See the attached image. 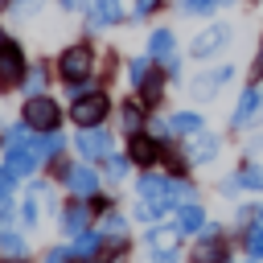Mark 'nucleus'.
<instances>
[{
    "label": "nucleus",
    "instance_id": "58836bf2",
    "mask_svg": "<svg viewBox=\"0 0 263 263\" xmlns=\"http://www.w3.org/2000/svg\"><path fill=\"white\" fill-rule=\"evenodd\" d=\"M41 8H45V0H12V4H8V16H16V21H33Z\"/></svg>",
    "mask_w": 263,
    "mask_h": 263
},
{
    "label": "nucleus",
    "instance_id": "4c0bfd02",
    "mask_svg": "<svg viewBox=\"0 0 263 263\" xmlns=\"http://www.w3.org/2000/svg\"><path fill=\"white\" fill-rule=\"evenodd\" d=\"M144 132H148L156 144H168V140H173V123H168L164 115H148V127H144Z\"/></svg>",
    "mask_w": 263,
    "mask_h": 263
},
{
    "label": "nucleus",
    "instance_id": "ddd939ff",
    "mask_svg": "<svg viewBox=\"0 0 263 263\" xmlns=\"http://www.w3.org/2000/svg\"><path fill=\"white\" fill-rule=\"evenodd\" d=\"M127 156H132V164H140V168H152V164H160V156H164V144H156L148 132H140V136H127Z\"/></svg>",
    "mask_w": 263,
    "mask_h": 263
},
{
    "label": "nucleus",
    "instance_id": "49530a36",
    "mask_svg": "<svg viewBox=\"0 0 263 263\" xmlns=\"http://www.w3.org/2000/svg\"><path fill=\"white\" fill-rule=\"evenodd\" d=\"M152 263H181V251H164V255H152Z\"/></svg>",
    "mask_w": 263,
    "mask_h": 263
},
{
    "label": "nucleus",
    "instance_id": "b1692460",
    "mask_svg": "<svg viewBox=\"0 0 263 263\" xmlns=\"http://www.w3.org/2000/svg\"><path fill=\"white\" fill-rule=\"evenodd\" d=\"M0 251H4L8 259H25V251H29L25 234H21L12 222H0Z\"/></svg>",
    "mask_w": 263,
    "mask_h": 263
},
{
    "label": "nucleus",
    "instance_id": "f704fd0d",
    "mask_svg": "<svg viewBox=\"0 0 263 263\" xmlns=\"http://www.w3.org/2000/svg\"><path fill=\"white\" fill-rule=\"evenodd\" d=\"M242 247H247V255H251V259H263V222H259V218L242 230Z\"/></svg>",
    "mask_w": 263,
    "mask_h": 263
},
{
    "label": "nucleus",
    "instance_id": "a19ab883",
    "mask_svg": "<svg viewBox=\"0 0 263 263\" xmlns=\"http://www.w3.org/2000/svg\"><path fill=\"white\" fill-rule=\"evenodd\" d=\"M164 8V0H132V12H127V21H148V16H156Z\"/></svg>",
    "mask_w": 263,
    "mask_h": 263
},
{
    "label": "nucleus",
    "instance_id": "cd10ccee",
    "mask_svg": "<svg viewBox=\"0 0 263 263\" xmlns=\"http://www.w3.org/2000/svg\"><path fill=\"white\" fill-rule=\"evenodd\" d=\"M99 247H103V234L90 226V230L74 234V247H70V251H74V259H95V255H99Z\"/></svg>",
    "mask_w": 263,
    "mask_h": 263
},
{
    "label": "nucleus",
    "instance_id": "6e6552de",
    "mask_svg": "<svg viewBox=\"0 0 263 263\" xmlns=\"http://www.w3.org/2000/svg\"><path fill=\"white\" fill-rule=\"evenodd\" d=\"M74 148H78V156H82L86 164H95V160H103V156L111 152V132H107V127H78Z\"/></svg>",
    "mask_w": 263,
    "mask_h": 263
},
{
    "label": "nucleus",
    "instance_id": "c756f323",
    "mask_svg": "<svg viewBox=\"0 0 263 263\" xmlns=\"http://www.w3.org/2000/svg\"><path fill=\"white\" fill-rule=\"evenodd\" d=\"M193 197H197V189H193L189 177H168V205H185Z\"/></svg>",
    "mask_w": 263,
    "mask_h": 263
},
{
    "label": "nucleus",
    "instance_id": "c9c22d12",
    "mask_svg": "<svg viewBox=\"0 0 263 263\" xmlns=\"http://www.w3.org/2000/svg\"><path fill=\"white\" fill-rule=\"evenodd\" d=\"M12 189H16V177L8 168H0V222H8V214H12Z\"/></svg>",
    "mask_w": 263,
    "mask_h": 263
},
{
    "label": "nucleus",
    "instance_id": "7ed1b4c3",
    "mask_svg": "<svg viewBox=\"0 0 263 263\" xmlns=\"http://www.w3.org/2000/svg\"><path fill=\"white\" fill-rule=\"evenodd\" d=\"M21 119L33 127V132H58L62 127V107H58V99L45 90V95H29L25 103H21Z\"/></svg>",
    "mask_w": 263,
    "mask_h": 263
},
{
    "label": "nucleus",
    "instance_id": "aec40b11",
    "mask_svg": "<svg viewBox=\"0 0 263 263\" xmlns=\"http://www.w3.org/2000/svg\"><path fill=\"white\" fill-rule=\"evenodd\" d=\"M136 193H140V197H148V201H164V205H168V177H160V173L144 168V173L136 177Z\"/></svg>",
    "mask_w": 263,
    "mask_h": 263
},
{
    "label": "nucleus",
    "instance_id": "0eeeda50",
    "mask_svg": "<svg viewBox=\"0 0 263 263\" xmlns=\"http://www.w3.org/2000/svg\"><path fill=\"white\" fill-rule=\"evenodd\" d=\"M230 78H234V66H226V62H222V66H210V70H201V74L189 82V95H193L197 103H210Z\"/></svg>",
    "mask_w": 263,
    "mask_h": 263
},
{
    "label": "nucleus",
    "instance_id": "4468645a",
    "mask_svg": "<svg viewBox=\"0 0 263 263\" xmlns=\"http://www.w3.org/2000/svg\"><path fill=\"white\" fill-rule=\"evenodd\" d=\"M164 90H168V78H164V70H160V62H156V70L136 86V99L148 107V111H156L160 103H164Z\"/></svg>",
    "mask_w": 263,
    "mask_h": 263
},
{
    "label": "nucleus",
    "instance_id": "5701e85b",
    "mask_svg": "<svg viewBox=\"0 0 263 263\" xmlns=\"http://www.w3.org/2000/svg\"><path fill=\"white\" fill-rule=\"evenodd\" d=\"M201 226H205V210H201L197 201L177 205V230H181V234H201Z\"/></svg>",
    "mask_w": 263,
    "mask_h": 263
},
{
    "label": "nucleus",
    "instance_id": "412c9836",
    "mask_svg": "<svg viewBox=\"0 0 263 263\" xmlns=\"http://www.w3.org/2000/svg\"><path fill=\"white\" fill-rule=\"evenodd\" d=\"M49 78H53L49 62H45V58H37V62H29V70H25L21 90H25V95H45V90H49Z\"/></svg>",
    "mask_w": 263,
    "mask_h": 263
},
{
    "label": "nucleus",
    "instance_id": "2f4dec72",
    "mask_svg": "<svg viewBox=\"0 0 263 263\" xmlns=\"http://www.w3.org/2000/svg\"><path fill=\"white\" fill-rule=\"evenodd\" d=\"M123 66H127V82H132V86H140V82L156 70V62H152L148 53H136V58H132V62H123Z\"/></svg>",
    "mask_w": 263,
    "mask_h": 263
},
{
    "label": "nucleus",
    "instance_id": "c03bdc74",
    "mask_svg": "<svg viewBox=\"0 0 263 263\" xmlns=\"http://www.w3.org/2000/svg\"><path fill=\"white\" fill-rule=\"evenodd\" d=\"M62 12H86V0H58Z\"/></svg>",
    "mask_w": 263,
    "mask_h": 263
},
{
    "label": "nucleus",
    "instance_id": "7c9ffc66",
    "mask_svg": "<svg viewBox=\"0 0 263 263\" xmlns=\"http://www.w3.org/2000/svg\"><path fill=\"white\" fill-rule=\"evenodd\" d=\"M41 201H45V193H29V197H21V226H25V230H33V226L41 222Z\"/></svg>",
    "mask_w": 263,
    "mask_h": 263
},
{
    "label": "nucleus",
    "instance_id": "c85d7f7f",
    "mask_svg": "<svg viewBox=\"0 0 263 263\" xmlns=\"http://www.w3.org/2000/svg\"><path fill=\"white\" fill-rule=\"evenodd\" d=\"M33 140H37V136H33V127H29L25 119H21V123H12V127H8L4 136H0V144H4V152H8V148H29Z\"/></svg>",
    "mask_w": 263,
    "mask_h": 263
},
{
    "label": "nucleus",
    "instance_id": "2eb2a0df",
    "mask_svg": "<svg viewBox=\"0 0 263 263\" xmlns=\"http://www.w3.org/2000/svg\"><path fill=\"white\" fill-rule=\"evenodd\" d=\"M95 226V205H86L82 197H74L66 210H62V230L66 234H82V230H90Z\"/></svg>",
    "mask_w": 263,
    "mask_h": 263
},
{
    "label": "nucleus",
    "instance_id": "3c124183",
    "mask_svg": "<svg viewBox=\"0 0 263 263\" xmlns=\"http://www.w3.org/2000/svg\"><path fill=\"white\" fill-rule=\"evenodd\" d=\"M8 4H12V0H0V12H8Z\"/></svg>",
    "mask_w": 263,
    "mask_h": 263
},
{
    "label": "nucleus",
    "instance_id": "603ef678",
    "mask_svg": "<svg viewBox=\"0 0 263 263\" xmlns=\"http://www.w3.org/2000/svg\"><path fill=\"white\" fill-rule=\"evenodd\" d=\"M8 263H21V259H8Z\"/></svg>",
    "mask_w": 263,
    "mask_h": 263
},
{
    "label": "nucleus",
    "instance_id": "a18cd8bd",
    "mask_svg": "<svg viewBox=\"0 0 263 263\" xmlns=\"http://www.w3.org/2000/svg\"><path fill=\"white\" fill-rule=\"evenodd\" d=\"M251 70L263 74V33H259V45H255V58H251Z\"/></svg>",
    "mask_w": 263,
    "mask_h": 263
},
{
    "label": "nucleus",
    "instance_id": "f8f14e48",
    "mask_svg": "<svg viewBox=\"0 0 263 263\" xmlns=\"http://www.w3.org/2000/svg\"><path fill=\"white\" fill-rule=\"evenodd\" d=\"M148 115H152V111H148L140 99H123L119 111H115V123H119L123 136H140V132L148 127Z\"/></svg>",
    "mask_w": 263,
    "mask_h": 263
},
{
    "label": "nucleus",
    "instance_id": "6ab92c4d",
    "mask_svg": "<svg viewBox=\"0 0 263 263\" xmlns=\"http://www.w3.org/2000/svg\"><path fill=\"white\" fill-rule=\"evenodd\" d=\"M144 242H148V251L152 255H164V251H181V230H177V222L173 226H148V234H144Z\"/></svg>",
    "mask_w": 263,
    "mask_h": 263
},
{
    "label": "nucleus",
    "instance_id": "79ce46f5",
    "mask_svg": "<svg viewBox=\"0 0 263 263\" xmlns=\"http://www.w3.org/2000/svg\"><path fill=\"white\" fill-rule=\"evenodd\" d=\"M160 70H164V78H168V82H177V78H181V70H185V62H181V53H168V58L160 62Z\"/></svg>",
    "mask_w": 263,
    "mask_h": 263
},
{
    "label": "nucleus",
    "instance_id": "a878e982",
    "mask_svg": "<svg viewBox=\"0 0 263 263\" xmlns=\"http://www.w3.org/2000/svg\"><path fill=\"white\" fill-rule=\"evenodd\" d=\"M127 173H132V156H127V152H107V156H103V177H107V181L119 185V181H127Z\"/></svg>",
    "mask_w": 263,
    "mask_h": 263
},
{
    "label": "nucleus",
    "instance_id": "dca6fc26",
    "mask_svg": "<svg viewBox=\"0 0 263 263\" xmlns=\"http://www.w3.org/2000/svg\"><path fill=\"white\" fill-rule=\"evenodd\" d=\"M37 164H41V152L29 144V148H8V156H4V168L21 181V177H33L37 173Z\"/></svg>",
    "mask_w": 263,
    "mask_h": 263
},
{
    "label": "nucleus",
    "instance_id": "f03ea898",
    "mask_svg": "<svg viewBox=\"0 0 263 263\" xmlns=\"http://www.w3.org/2000/svg\"><path fill=\"white\" fill-rule=\"evenodd\" d=\"M66 115H70L74 127H103L107 115H111V95H107V86H95V82H90V86L70 90Z\"/></svg>",
    "mask_w": 263,
    "mask_h": 263
},
{
    "label": "nucleus",
    "instance_id": "1a4fd4ad",
    "mask_svg": "<svg viewBox=\"0 0 263 263\" xmlns=\"http://www.w3.org/2000/svg\"><path fill=\"white\" fill-rule=\"evenodd\" d=\"M218 152H222V136H214V132H197V136H189L185 140V160L189 164H214L218 160Z\"/></svg>",
    "mask_w": 263,
    "mask_h": 263
},
{
    "label": "nucleus",
    "instance_id": "a211bd4d",
    "mask_svg": "<svg viewBox=\"0 0 263 263\" xmlns=\"http://www.w3.org/2000/svg\"><path fill=\"white\" fill-rule=\"evenodd\" d=\"M95 230H99L103 242H111V247H123V242H127V218H123L119 210H103V218L95 222Z\"/></svg>",
    "mask_w": 263,
    "mask_h": 263
},
{
    "label": "nucleus",
    "instance_id": "423d86ee",
    "mask_svg": "<svg viewBox=\"0 0 263 263\" xmlns=\"http://www.w3.org/2000/svg\"><path fill=\"white\" fill-rule=\"evenodd\" d=\"M25 70H29V58L16 41H8L0 49V90H16L25 82Z\"/></svg>",
    "mask_w": 263,
    "mask_h": 263
},
{
    "label": "nucleus",
    "instance_id": "09e8293b",
    "mask_svg": "<svg viewBox=\"0 0 263 263\" xmlns=\"http://www.w3.org/2000/svg\"><path fill=\"white\" fill-rule=\"evenodd\" d=\"M230 4H238V0H218V8H230Z\"/></svg>",
    "mask_w": 263,
    "mask_h": 263
},
{
    "label": "nucleus",
    "instance_id": "9b49d317",
    "mask_svg": "<svg viewBox=\"0 0 263 263\" xmlns=\"http://www.w3.org/2000/svg\"><path fill=\"white\" fill-rule=\"evenodd\" d=\"M62 181H66V189H70L74 197H82V201L99 193V173H95V168H90L86 160H78V164H70Z\"/></svg>",
    "mask_w": 263,
    "mask_h": 263
},
{
    "label": "nucleus",
    "instance_id": "9d476101",
    "mask_svg": "<svg viewBox=\"0 0 263 263\" xmlns=\"http://www.w3.org/2000/svg\"><path fill=\"white\" fill-rule=\"evenodd\" d=\"M259 111H263V90H259V86H242V95H238V103H234V111H230V127H234V132L251 127V123L259 119Z\"/></svg>",
    "mask_w": 263,
    "mask_h": 263
},
{
    "label": "nucleus",
    "instance_id": "393cba45",
    "mask_svg": "<svg viewBox=\"0 0 263 263\" xmlns=\"http://www.w3.org/2000/svg\"><path fill=\"white\" fill-rule=\"evenodd\" d=\"M168 123H173V136H185V140H189V136H197V132L205 127V119H201L197 111H173V115H168Z\"/></svg>",
    "mask_w": 263,
    "mask_h": 263
},
{
    "label": "nucleus",
    "instance_id": "f257e3e1",
    "mask_svg": "<svg viewBox=\"0 0 263 263\" xmlns=\"http://www.w3.org/2000/svg\"><path fill=\"white\" fill-rule=\"evenodd\" d=\"M53 74H58L70 90L90 86L95 74H99V49H95L86 37H82V41H70L66 49H58V58H53Z\"/></svg>",
    "mask_w": 263,
    "mask_h": 263
},
{
    "label": "nucleus",
    "instance_id": "ea45409f",
    "mask_svg": "<svg viewBox=\"0 0 263 263\" xmlns=\"http://www.w3.org/2000/svg\"><path fill=\"white\" fill-rule=\"evenodd\" d=\"M119 66H123V62H119V53H115V49H107V53H99V74H95V78H99V82H111Z\"/></svg>",
    "mask_w": 263,
    "mask_h": 263
},
{
    "label": "nucleus",
    "instance_id": "4be33fe9",
    "mask_svg": "<svg viewBox=\"0 0 263 263\" xmlns=\"http://www.w3.org/2000/svg\"><path fill=\"white\" fill-rule=\"evenodd\" d=\"M189 259H193V263H226V242H222V234H218V238L197 234V247H193Z\"/></svg>",
    "mask_w": 263,
    "mask_h": 263
},
{
    "label": "nucleus",
    "instance_id": "37998d69",
    "mask_svg": "<svg viewBox=\"0 0 263 263\" xmlns=\"http://www.w3.org/2000/svg\"><path fill=\"white\" fill-rule=\"evenodd\" d=\"M70 259H74V251H70V247H53V251H45V255H41V263H70Z\"/></svg>",
    "mask_w": 263,
    "mask_h": 263
},
{
    "label": "nucleus",
    "instance_id": "20e7f679",
    "mask_svg": "<svg viewBox=\"0 0 263 263\" xmlns=\"http://www.w3.org/2000/svg\"><path fill=\"white\" fill-rule=\"evenodd\" d=\"M230 41H234V29H230L226 21H214V25H205V29L189 41V53H193V58H201V62H210V58H214V53H222Z\"/></svg>",
    "mask_w": 263,
    "mask_h": 263
},
{
    "label": "nucleus",
    "instance_id": "8fccbe9b",
    "mask_svg": "<svg viewBox=\"0 0 263 263\" xmlns=\"http://www.w3.org/2000/svg\"><path fill=\"white\" fill-rule=\"evenodd\" d=\"M255 218H259V222H263V205H255Z\"/></svg>",
    "mask_w": 263,
    "mask_h": 263
},
{
    "label": "nucleus",
    "instance_id": "de8ad7c7",
    "mask_svg": "<svg viewBox=\"0 0 263 263\" xmlns=\"http://www.w3.org/2000/svg\"><path fill=\"white\" fill-rule=\"evenodd\" d=\"M8 41H12V37H8V33H4V25H0V49H4Z\"/></svg>",
    "mask_w": 263,
    "mask_h": 263
},
{
    "label": "nucleus",
    "instance_id": "473e14b6",
    "mask_svg": "<svg viewBox=\"0 0 263 263\" xmlns=\"http://www.w3.org/2000/svg\"><path fill=\"white\" fill-rule=\"evenodd\" d=\"M234 181H238V189H263V168L251 164V156H242V168L234 173Z\"/></svg>",
    "mask_w": 263,
    "mask_h": 263
},
{
    "label": "nucleus",
    "instance_id": "39448f33",
    "mask_svg": "<svg viewBox=\"0 0 263 263\" xmlns=\"http://www.w3.org/2000/svg\"><path fill=\"white\" fill-rule=\"evenodd\" d=\"M86 41L95 37V29H111V25H123L127 21V8H123V0H86Z\"/></svg>",
    "mask_w": 263,
    "mask_h": 263
},
{
    "label": "nucleus",
    "instance_id": "f3484780",
    "mask_svg": "<svg viewBox=\"0 0 263 263\" xmlns=\"http://www.w3.org/2000/svg\"><path fill=\"white\" fill-rule=\"evenodd\" d=\"M144 53H148L152 62H164L168 53H177V33H173L168 25H156V29L148 33V41H144Z\"/></svg>",
    "mask_w": 263,
    "mask_h": 263
},
{
    "label": "nucleus",
    "instance_id": "bb28decb",
    "mask_svg": "<svg viewBox=\"0 0 263 263\" xmlns=\"http://www.w3.org/2000/svg\"><path fill=\"white\" fill-rule=\"evenodd\" d=\"M33 148L41 152V160H58V156H62V148H66V136H62V132H37Z\"/></svg>",
    "mask_w": 263,
    "mask_h": 263
},
{
    "label": "nucleus",
    "instance_id": "72a5a7b5",
    "mask_svg": "<svg viewBox=\"0 0 263 263\" xmlns=\"http://www.w3.org/2000/svg\"><path fill=\"white\" fill-rule=\"evenodd\" d=\"M214 8H218V0H177V12L181 16H193V21L214 16Z\"/></svg>",
    "mask_w": 263,
    "mask_h": 263
},
{
    "label": "nucleus",
    "instance_id": "e433bc0d",
    "mask_svg": "<svg viewBox=\"0 0 263 263\" xmlns=\"http://www.w3.org/2000/svg\"><path fill=\"white\" fill-rule=\"evenodd\" d=\"M164 210H168L164 201H148V197H140V201H136V218H140V222H148V226H156V222L164 218Z\"/></svg>",
    "mask_w": 263,
    "mask_h": 263
}]
</instances>
